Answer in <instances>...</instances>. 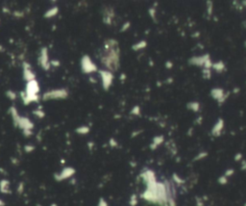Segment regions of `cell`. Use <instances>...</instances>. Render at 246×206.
Returning a JSON list of instances; mask_svg holds the SVG:
<instances>
[{
  "mask_svg": "<svg viewBox=\"0 0 246 206\" xmlns=\"http://www.w3.org/2000/svg\"><path fill=\"white\" fill-rule=\"evenodd\" d=\"M7 94H8V95H11V96H10V98H12V99L16 98V94H15V93H13L12 92H9V93H7Z\"/></svg>",
  "mask_w": 246,
  "mask_h": 206,
  "instance_id": "5",
  "label": "cell"
},
{
  "mask_svg": "<svg viewBox=\"0 0 246 206\" xmlns=\"http://www.w3.org/2000/svg\"><path fill=\"white\" fill-rule=\"evenodd\" d=\"M57 13H58V8H57V7H55V8H52L51 10H49L48 12H46V14H45V18H51V17L55 16Z\"/></svg>",
  "mask_w": 246,
  "mask_h": 206,
  "instance_id": "4",
  "label": "cell"
},
{
  "mask_svg": "<svg viewBox=\"0 0 246 206\" xmlns=\"http://www.w3.org/2000/svg\"><path fill=\"white\" fill-rule=\"evenodd\" d=\"M94 68V67H93V65L91 64V60L90 59H88V57H84V59H83V69L85 70V71H91L92 69Z\"/></svg>",
  "mask_w": 246,
  "mask_h": 206,
  "instance_id": "3",
  "label": "cell"
},
{
  "mask_svg": "<svg viewBox=\"0 0 246 206\" xmlns=\"http://www.w3.org/2000/svg\"><path fill=\"white\" fill-rule=\"evenodd\" d=\"M67 96V92L66 90H55V91H50L46 93L43 95V99H56V98H66Z\"/></svg>",
  "mask_w": 246,
  "mask_h": 206,
  "instance_id": "1",
  "label": "cell"
},
{
  "mask_svg": "<svg viewBox=\"0 0 246 206\" xmlns=\"http://www.w3.org/2000/svg\"><path fill=\"white\" fill-rule=\"evenodd\" d=\"M39 61H40V64L45 68V69H48L49 67H50V64L48 63V59H47V49H42V52H41V57L39 58Z\"/></svg>",
  "mask_w": 246,
  "mask_h": 206,
  "instance_id": "2",
  "label": "cell"
}]
</instances>
